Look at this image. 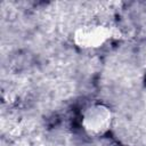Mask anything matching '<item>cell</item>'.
<instances>
[{
  "mask_svg": "<svg viewBox=\"0 0 146 146\" xmlns=\"http://www.w3.org/2000/svg\"><path fill=\"white\" fill-rule=\"evenodd\" d=\"M113 119L111 107L103 103H95L83 111L81 124L88 136L96 138L106 135L111 130Z\"/></svg>",
  "mask_w": 146,
  "mask_h": 146,
  "instance_id": "6da1fadb",
  "label": "cell"
},
{
  "mask_svg": "<svg viewBox=\"0 0 146 146\" xmlns=\"http://www.w3.org/2000/svg\"><path fill=\"white\" fill-rule=\"evenodd\" d=\"M112 39V27L102 24H89L78 27L73 33V42L82 49H97Z\"/></svg>",
  "mask_w": 146,
  "mask_h": 146,
  "instance_id": "7a4b0ae2",
  "label": "cell"
}]
</instances>
